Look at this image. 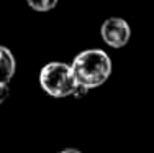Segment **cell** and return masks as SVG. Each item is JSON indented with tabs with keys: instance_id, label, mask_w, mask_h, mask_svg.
I'll return each instance as SVG.
<instances>
[{
	"instance_id": "obj_4",
	"label": "cell",
	"mask_w": 154,
	"mask_h": 153,
	"mask_svg": "<svg viewBox=\"0 0 154 153\" xmlns=\"http://www.w3.org/2000/svg\"><path fill=\"white\" fill-rule=\"evenodd\" d=\"M17 61L12 51L5 46H0V84H8L15 76Z\"/></svg>"
},
{
	"instance_id": "obj_3",
	"label": "cell",
	"mask_w": 154,
	"mask_h": 153,
	"mask_svg": "<svg viewBox=\"0 0 154 153\" xmlns=\"http://www.w3.org/2000/svg\"><path fill=\"white\" fill-rule=\"evenodd\" d=\"M100 35L103 41L112 48H123L131 38V28L126 20L118 17H112L103 21L100 28Z\"/></svg>"
},
{
	"instance_id": "obj_5",
	"label": "cell",
	"mask_w": 154,
	"mask_h": 153,
	"mask_svg": "<svg viewBox=\"0 0 154 153\" xmlns=\"http://www.w3.org/2000/svg\"><path fill=\"white\" fill-rule=\"evenodd\" d=\"M26 2L36 12H49L57 5V0H26Z\"/></svg>"
},
{
	"instance_id": "obj_1",
	"label": "cell",
	"mask_w": 154,
	"mask_h": 153,
	"mask_svg": "<svg viewBox=\"0 0 154 153\" xmlns=\"http://www.w3.org/2000/svg\"><path fill=\"white\" fill-rule=\"evenodd\" d=\"M77 84L94 89L102 86L112 74V59L103 49H85L71 64Z\"/></svg>"
},
{
	"instance_id": "obj_7",
	"label": "cell",
	"mask_w": 154,
	"mask_h": 153,
	"mask_svg": "<svg viewBox=\"0 0 154 153\" xmlns=\"http://www.w3.org/2000/svg\"><path fill=\"white\" fill-rule=\"evenodd\" d=\"M87 92H89V89H87V87L77 84V87H75V91H74V94H72V96H74L75 99H80V97H84Z\"/></svg>"
},
{
	"instance_id": "obj_6",
	"label": "cell",
	"mask_w": 154,
	"mask_h": 153,
	"mask_svg": "<svg viewBox=\"0 0 154 153\" xmlns=\"http://www.w3.org/2000/svg\"><path fill=\"white\" fill-rule=\"evenodd\" d=\"M10 96V87L8 84H0V104H3Z\"/></svg>"
},
{
	"instance_id": "obj_2",
	"label": "cell",
	"mask_w": 154,
	"mask_h": 153,
	"mask_svg": "<svg viewBox=\"0 0 154 153\" xmlns=\"http://www.w3.org/2000/svg\"><path fill=\"white\" fill-rule=\"evenodd\" d=\"M39 84L43 91L53 97H67L72 96L77 87L72 68L66 63L53 61L48 63L39 72Z\"/></svg>"
},
{
	"instance_id": "obj_8",
	"label": "cell",
	"mask_w": 154,
	"mask_h": 153,
	"mask_svg": "<svg viewBox=\"0 0 154 153\" xmlns=\"http://www.w3.org/2000/svg\"><path fill=\"white\" fill-rule=\"evenodd\" d=\"M61 153H82L80 150H77V148H64Z\"/></svg>"
}]
</instances>
